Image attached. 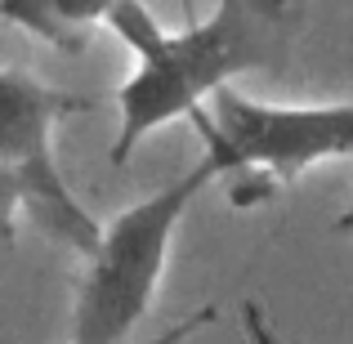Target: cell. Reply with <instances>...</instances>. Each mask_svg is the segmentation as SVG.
Wrapping results in <instances>:
<instances>
[{"mask_svg":"<svg viewBox=\"0 0 353 344\" xmlns=\"http://www.w3.org/2000/svg\"><path fill=\"white\" fill-rule=\"evenodd\" d=\"M103 27L134 54V72L117 90L112 139V165H125L157 125L188 117L246 72L282 68L300 36V0H215L210 18H188L179 32H165L143 0H112Z\"/></svg>","mask_w":353,"mask_h":344,"instance_id":"cell-1","label":"cell"},{"mask_svg":"<svg viewBox=\"0 0 353 344\" xmlns=\"http://www.w3.org/2000/svg\"><path fill=\"white\" fill-rule=\"evenodd\" d=\"M224 174H228L224 161L206 148L197 165L174 174L152 197L125 206L103 228L94 255H85L90 273L81 277V291H77V327H72V336L81 344H117L134 331V322L157 300L174 228L183 224L192 201Z\"/></svg>","mask_w":353,"mask_h":344,"instance_id":"cell-2","label":"cell"},{"mask_svg":"<svg viewBox=\"0 0 353 344\" xmlns=\"http://www.w3.org/2000/svg\"><path fill=\"white\" fill-rule=\"evenodd\" d=\"M183 121L237 179L233 206L273 197L322 161H353V103H259L224 85Z\"/></svg>","mask_w":353,"mask_h":344,"instance_id":"cell-3","label":"cell"},{"mask_svg":"<svg viewBox=\"0 0 353 344\" xmlns=\"http://www.w3.org/2000/svg\"><path fill=\"white\" fill-rule=\"evenodd\" d=\"M85 108L90 99L45 85L23 68H0V165H9V174L18 179L32 224L77 255H94L103 228L63 179L54 156V125Z\"/></svg>","mask_w":353,"mask_h":344,"instance_id":"cell-4","label":"cell"},{"mask_svg":"<svg viewBox=\"0 0 353 344\" xmlns=\"http://www.w3.org/2000/svg\"><path fill=\"white\" fill-rule=\"evenodd\" d=\"M108 9L112 0H0V23H14L54 50L77 54L94 27L108 23Z\"/></svg>","mask_w":353,"mask_h":344,"instance_id":"cell-5","label":"cell"},{"mask_svg":"<svg viewBox=\"0 0 353 344\" xmlns=\"http://www.w3.org/2000/svg\"><path fill=\"white\" fill-rule=\"evenodd\" d=\"M18 210H23V192L9 165H0V246H14L18 237Z\"/></svg>","mask_w":353,"mask_h":344,"instance_id":"cell-6","label":"cell"},{"mask_svg":"<svg viewBox=\"0 0 353 344\" xmlns=\"http://www.w3.org/2000/svg\"><path fill=\"white\" fill-rule=\"evenodd\" d=\"M336 228H340V232H353V206H349V210H345V215H340V219H336Z\"/></svg>","mask_w":353,"mask_h":344,"instance_id":"cell-7","label":"cell"},{"mask_svg":"<svg viewBox=\"0 0 353 344\" xmlns=\"http://www.w3.org/2000/svg\"><path fill=\"white\" fill-rule=\"evenodd\" d=\"M179 9H183V18H197V0H179Z\"/></svg>","mask_w":353,"mask_h":344,"instance_id":"cell-8","label":"cell"}]
</instances>
